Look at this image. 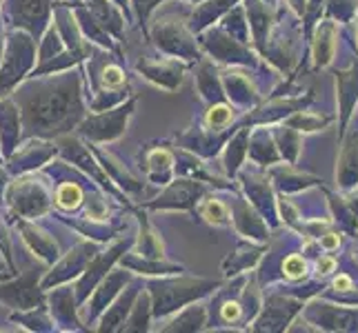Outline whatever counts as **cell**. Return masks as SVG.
Listing matches in <instances>:
<instances>
[{
  "label": "cell",
  "instance_id": "obj_1",
  "mask_svg": "<svg viewBox=\"0 0 358 333\" xmlns=\"http://www.w3.org/2000/svg\"><path fill=\"white\" fill-rule=\"evenodd\" d=\"M78 200H80V189L76 184H65V187L58 191V202L63 207H76Z\"/></svg>",
  "mask_w": 358,
  "mask_h": 333
},
{
  "label": "cell",
  "instance_id": "obj_2",
  "mask_svg": "<svg viewBox=\"0 0 358 333\" xmlns=\"http://www.w3.org/2000/svg\"><path fill=\"white\" fill-rule=\"evenodd\" d=\"M282 269H285V274L289 276V278H301V276H305V260L301 256H289L287 260H285V265H282Z\"/></svg>",
  "mask_w": 358,
  "mask_h": 333
},
{
  "label": "cell",
  "instance_id": "obj_3",
  "mask_svg": "<svg viewBox=\"0 0 358 333\" xmlns=\"http://www.w3.org/2000/svg\"><path fill=\"white\" fill-rule=\"evenodd\" d=\"M205 216H207L209 220H214V222H223L225 216H227V212H225V207L220 205V202L212 200V202H209V205L205 207Z\"/></svg>",
  "mask_w": 358,
  "mask_h": 333
},
{
  "label": "cell",
  "instance_id": "obj_4",
  "mask_svg": "<svg viewBox=\"0 0 358 333\" xmlns=\"http://www.w3.org/2000/svg\"><path fill=\"white\" fill-rule=\"evenodd\" d=\"M231 118V114H229V109L227 107H218L216 111L212 109V114H209V122H212V125H225V122Z\"/></svg>",
  "mask_w": 358,
  "mask_h": 333
},
{
  "label": "cell",
  "instance_id": "obj_5",
  "mask_svg": "<svg viewBox=\"0 0 358 333\" xmlns=\"http://www.w3.org/2000/svg\"><path fill=\"white\" fill-rule=\"evenodd\" d=\"M316 267H318V274H331V271L336 269V260H334V258H329V256H323Z\"/></svg>",
  "mask_w": 358,
  "mask_h": 333
},
{
  "label": "cell",
  "instance_id": "obj_6",
  "mask_svg": "<svg viewBox=\"0 0 358 333\" xmlns=\"http://www.w3.org/2000/svg\"><path fill=\"white\" fill-rule=\"evenodd\" d=\"M334 287H336L338 291H350V289H352V278H350V276H345V274H341V276L334 280Z\"/></svg>",
  "mask_w": 358,
  "mask_h": 333
},
{
  "label": "cell",
  "instance_id": "obj_7",
  "mask_svg": "<svg viewBox=\"0 0 358 333\" xmlns=\"http://www.w3.org/2000/svg\"><path fill=\"white\" fill-rule=\"evenodd\" d=\"M238 316H241L238 304H225V309H223V318L225 320H236Z\"/></svg>",
  "mask_w": 358,
  "mask_h": 333
},
{
  "label": "cell",
  "instance_id": "obj_8",
  "mask_svg": "<svg viewBox=\"0 0 358 333\" xmlns=\"http://www.w3.org/2000/svg\"><path fill=\"white\" fill-rule=\"evenodd\" d=\"M338 242H341V238L336 236V233H327V236L323 238V246H325V249H336Z\"/></svg>",
  "mask_w": 358,
  "mask_h": 333
}]
</instances>
